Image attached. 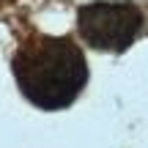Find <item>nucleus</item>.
Segmentation results:
<instances>
[{"label": "nucleus", "instance_id": "obj_2", "mask_svg": "<svg viewBox=\"0 0 148 148\" xmlns=\"http://www.w3.org/2000/svg\"><path fill=\"white\" fill-rule=\"evenodd\" d=\"M143 27L145 14L126 0H93L77 11L79 38L101 52H126L140 38Z\"/></svg>", "mask_w": 148, "mask_h": 148}, {"label": "nucleus", "instance_id": "obj_1", "mask_svg": "<svg viewBox=\"0 0 148 148\" xmlns=\"http://www.w3.org/2000/svg\"><path fill=\"white\" fill-rule=\"evenodd\" d=\"M11 71L22 96L38 110H66L88 85V60L69 36L36 33L19 44Z\"/></svg>", "mask_w": 148, "mask_h": 148}]
</instances>
